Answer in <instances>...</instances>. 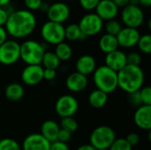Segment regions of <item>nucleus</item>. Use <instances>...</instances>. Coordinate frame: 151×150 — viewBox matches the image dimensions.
<instances>
[{"mask_svg": "<svg viewBox=\"0 0 151 150\" xmlns=\"http://www.w3.org/2000/svg\"><path fill=\"white\" fill-rule=\"evenodd\" d=\"M36 18L33 11L27 9L14 10L9 14L4 28L7 34L16 39L30 35L36 27Z\"/></svg>", "mask_w": 151, "mask_h": 150, "instance_id": "nucleus-1", "label": "nucleus"}, {"mask_svg": "<svg viewBox=\"0 0 151 150\" xmlns=\"http://www.w3.org/2000/svg\"><path fill=\"white\" fill-rule=\"evenodd\" d=\"M118 73V88L127 94L139 91L144 84V72L140 66L127 65Z\"/></svg>", "mask_w": 151, "mask_h": 150, "instance_id": "nucleus-2", "label": "nucleus"}, {"mask_svg": "<svg viewBox=\"0 0 151 150\" xmlns=\"http://www.w3.org/2000/svg\"><path fill=\"white\" fill-rule=\"evenodd\" d=\"M93 80L96 89L107 95L118 88V73L104 65L96 67L93 72Z\"/></svg>", "mask_w": 151, "mask_h": 150, "instance_id": "nucleus-3", "label": "nucleus"}, {"mask_svg": "<svg viewBox=\"0 0 151 150\" xmlns=\"http://www.w3.org/2000/svg\"><path fill=\"white\" fill-rule=\"evenodd\" d=\"M44 44L35 40H27L20 44V59L27 65H41L45 53Z\"/></svg>", "mask_w": 151, "mask_h": 150, "instance_id": "nucleus-4", "label": "nucleus"}, {"mask_svg": "<svg viewBox=\"0 0 151 150\" xmlns=\"http://www.w3.org/2000/svg\"><path fill=\"white\" fill-rule=\"evenodd\" d=\"M115 131L107 126H100L95 128L89 136V144L96 150L109 149L116 140Z\"/></svg>", "mask_w": 151, "mask_h": 150, "instance_id": "nucleus-5", "label": "nucleus"}, {"mask_svg": "<svg viewBox=\"0 0 151 150\" xmlns=\"http://www.w3.org/2000/svg\"><path fill=\"white\" fill-rule=\"evenodd\" d=\"M41 36L45 42L58 45L65 40V27L63 24L48 20L44 22L41 27Z\"/></svg>", "mask_w": 151, "mask_h": 150, "instance_id": "nucleus-6", "label": "nucleus"}, {"mask_svg": "<svg viewBox=\"0 0 151 150\" xmlns=\"http://www.w3.org/2000/svg\"><path fill=\"white\" fill-rule=\"evenodd\" d=\"M121 20L127 27L138 28L144 22V12L139 5L128 4L122 8L120 13Z\"/></svg>", "mask_w": 151, "mask_h": 150, "instance_id": "nucleus-7", "label": "nucleus"}, {"mask_svg": "<svg viewBox=\"0 0 151 150\" xmlns=\"http://www.w3.org/2000/svg\"><path fill=\"white\" fill-rule=\"evenodd\" d=\"M20 59V44L15 40H6L0 45V64L12 65Z\"/></svg>", "mask_w": 151, "mask_h": 150, "instance_id": "nucleus-8", "label": "nucleus"}, {"mask_svg": "<svg viewBox=\"0 0 151 150\" xmlns=\"http://www.w3.org/2000/svg\"><path fill=\"white\" fill-rule=\"evenodd\" d=\"M78 25L81 33L86 37L96 35L104 28V21L95 12L85 14L81 19Z\"/></svg>", "mask_w": 151, "mask_h": 150, "instance_id": "nucleus-9", "label": "nucleus"}, {"mask_svg": "<svg viewBox=\"0 0 151 150\" xmlns=\"http://www.w3.org/2000/svg\"><path fill=\"white\" fill-rule=\"evenodd\" d=\"M79 103L77 99L71 95H64L58 98L55 103L56 113L61 118L73 117L78 111Z\"/></svg>", "mask_w": 151, "mask_h": 150, "instance_id": "nucleus-10", "label": "nucleus"}, {"mask_svg": "<svg viewBox=\"0 0 151 150\" xmlns=\"http://www.w3.org/2000/svg\"><path fill=\"white\" fill-rule=\"evenodd\" d=\"M70 13L71 10L68 4L65 2H55L52 4H50L46 14L50 21L63 24L69 19Z\"/></svg>", "mask_w": 151, "mask_h": 150, "instance_id": "nucleus-11", "label": "nucleus"}, {"mask_svg": "<svg viewBox=\"0 0 151 150\" xmlns=\"http://www.w3.org/2000/svg\"><path fill=\"white\" fill-rule=\"evenodd\" d=\"M140 36L141 34L138 29L125 27H122L120 32L117 34L116 38L119 46L123 47L125 49H129L137 45Z\"/></svg>", "mask_w": 151, "mask_h": 150, "instance_id": "nucleus-12", "label": "nucleus"}, {"mask_svg": "<svg viewBox=\"0 0 151 150\" xmlns=\"http://www.w3.org/2000/svg\"><path fill=\"white\" fill-rule=\"evenodd\" d=\"M21 80L27 86H35L43 80V67L41 65H27L21 72Z\"/></svg>", "mask_w": 151, "mask_h": 150, "instance_id": "nucleus-13", "label": "nucleus"}, {"mask_svg": "<svg viewBox=\"0 0 151 150\" xmlns=\"http://www.w3.org/2000/svg\"><path fill=\"white\" fill-rule=\"evenodd\" d=\"M95 10V13L103 21L116 19L119 12V8L111 0H100Z\"/></svg>", "mask_w": 151, "mask_h": 150, "instance_id": "nucleus-14", "label": "nucleus"}, {"mask_svg": "<svg viewBox=\"0 0 151 150\" xmlns=\"http://www.w3.org/2000/svg\"><path fill=\"white\" fill-rule=\"evenodd\" d=\"M50 142L41 133H31L24 139L21 150H50Z\"/></svg>", "mask_w": 151, "mask_h": 150, "instance_id": "nucleus-15", "label": "nucleus"}, {"mask_svg": "<svg viewBox=\"0 0 151 150\" xmlns=\"http://www.w3.org/2000/svg\"><path fill=\"white\" fill-rule=\"evenodd\" d=\"M134 124L142 130H151V105H141L134 115Z\"/></svg>", "mask_w": 151, "mask_h": 150, "instance_id": "nucleus-16", "label": "nucleus"}, {"mask_svg": "<svg viewBox=\"0 0 151 150\" xmlns=\"http://www.w3.org/2000/svg\"><path fill=\"white\" fill-rule=\"evenodd\" d=\"M104 63L107 67L118 72L123 69L127 65V55L122 50H117L112 52L106 54L104 58Z\"/></svg>", "mask_w": 151, "mask_h": 150, "instance_id": "nucleus-17", "label": "nucleus"}, {"mask_svg": "<svg viewBox=\"0 0 151 150\" xmlns=\"http://www.w3.org/2000/svg\"><path fill=\"white\" fill-rule=\"evenodd\" d=\"M88 80L87 76L81 74L77 72L71 73L65 80V86L67 89L73 93L83 91L88 86Z\"/></svg>", "mask_w": 151, "mask_h": 150, "instance_id": "nucleus-18", "label": "nucleus"}, {"mask_svg": "<svg viewBox=\"0 0 151 150\" xmlns=\"http://www.w3.org/2000/svg\"><path fill=\"white\" fill-rule=\"evenodd\" d=\"M75 67L77 72L88 76L96 69V61L91 55H82L77 59Z\"/></svg>", "mask_w": 151, "mask_h": 150, "instance_id": "nucleus-19", "label": "nucleus"}, {"mask_svg": "<svg viewBox=\"0 0 151 150\" xmlns=\"http://www.w3.org/2000/svg\"><path fill=\"white\" fill-rule=\"evenodd\" d=\"M60 130L59 125L54 120H46L41 126V134L49 142H54L58 141V135Z\"/></svg>", "mask_w": 151, "mask_h": 150, "instance_id": "nucleus-20", "label": "nucleus"}, {"mask_svg": "<svg viewBox=\"0 0 151 150\" xmlns=\"http://www.w3.org/2000/svg\"><path fill=\"white\" fill-rule=\"evenodd\" d=\"M25 94L23 86L19 83L13 82L6 86L4 90V95L10 102H19L22 99Z\"/></svg>", "mask_w": 151, "mask_h": 150, "instance_id": "nucleus-21", "label": "nucleus"}, {"mask_svg": "<svg viewBox=\"0 0 151 150\" xmlns=\"http://www.w3.org/2000/svg\"><path fill=\"white\" fill-rule=\"evenodd\" d=\"M98 45H99V49L105 54L117 50H119V47L116 36L108 34H104L101 36Z\"/></svg>", "mask_w": 151, "mask_h": 150, "instance_id": "nucleus-22", "label": "nucleus"}, {"mask_svg": "<svg viewBox=\"0 0 151 150\" xmlns=\"http://www.w3.org/2000/svg\"><path fill=\"white\" fill-rule=\"evenodd\" d=\"M108 102V95L104 92L95 89L88 95V103L90 106L94 109H102L104 108Z\"/></svg>", "mask_w": 151, "mask_h": 150, "instance_id": "nucleus-23", "label": "nucleus"}, {"mask_svg": "<svg viewBox=\"0 0 151 150\" xmlns=\"http://www.w3.org/2000/svg\"><path fill=\"white\" fill-rule=\"evenodd\" d=\"M87 37L81 33L78 24L72 23L65 27V39L70 42H75V41H83Z\"/></svg>", "mask_w": 151, "mask_h": 150, "instance_id": "nucleus-24", "label": "nucleus"}, {"mask_svg": "<svg viewBox=\"0 0 151 150\" xmlns=\"http://www.w3.org/2000/svg\"><path fill=\"white\" fill-rule=\"evenodd\" d=\"M60 60L56 56V54L52 51H45L42 59V65L44 69H53L57 70L60 65Z\"/></svg>", "mask_w": 151, "mask_h": 150, "instance_id": "nucleus-25", "label": "nucleus"}, {"mask_svg": "<svg viewBox=\"0 0 151 150\" xmlns=\"http://www.w3.org/2000/svg\"><path fill=\"white\" fill-rule=\"evenodd\" d=\"M54 53L60 61H67L73 56V50L68 43L63 42L56 45Z\"/></svg>", "mask_w": 151, "mask_h": 150, "instance_id": "nucleus-26", "label": "nucleus"}, {"mask_svg": "<svg viewBox=\"0 0 151 150\" xmlns=\"http://www.w3.org/2000/svg\"><path fill=\"white\" fill-rule=\"evenodd\" d=\"M104 27L106 34L113 35V36H117V34L122 29L121 23L119 20H117L116 19L106 21V23L104 24Z\"/></svg>", "mask_w": 151, "mask_h": 150, "instance_id": "nucleus-27", "label": "nucleus"}, {"mask_svg": "<svg viewBox=\"0 0 151 150\" xmlns=\"http://www.w3.org/2000/svg\"><path fill=\"white\" fill-rule=\"evenodd\" d=\"M137 46L139 50L144 54L151 53V35L150 34H146L140 36V39L137 42Z\"/></svg>", "mask_w": 151, "mask_h": 150, "instance_id": "nucleus-28", "label": "nucleus"}, {"mask_svg": "<svg viewBox=\"0 0 151 150\" xmlns=\"http://www.w3.org/2000/svg\"><path fill=\"white\" fill-rule=\"evenodd\" d=\"M60 128L68 131L69 133H75L78 129V123L73 118V117L63 118L60 121Z\"/></svg>", "mask_w": 151, "mask_h": 150, "instance_id": "nucleus-29", "label": "nucleus"}, {"mask_svg": "<svg viewBox=\"0 0 151 150\" xmlns=\"http://www.w3.org/2000/svg\"><path fill=\"white\" fill-rule=\"evenodd\" d=\"M0 150H21V147L15 140L4 138L0 141Z\"/></svg>", "mask_w": 151, "mask_h": 150, "instance_id": "nucleus-30", "label": "nucleus"}, {"mask_svg": "<svg viewBox=\"0 0 151 150\" xmlns=\"http://www.w3.org/2000/svg\"><path fill=\"white\" fill-rule=\"evenodd\" d=\"M133 147L123 138L116 139L109 148V150H133Z\"/></svg>", "mask_w": 151, "mask_h": 150, "instance_id": "nucleus-31", "label": "nucleus"}, {"mask_svg": "<svg viewBox=\"0 0 151 150\" xmlns=\"http://www.w3.org/2000/svg\"><path fill=\"white\" fill-rule=\"evenodd\" d=\"M140 96L141 100L142 103V105H151V88L147 87H142L140 90Z\"/></svg>", "mask_w": 151, "mask_h": 150, "instance_id": "nucleus-32", "label": "nucleus"}, {"mask_svg": "<svg viewBox=\"0 0 151 150\" xmlns=\"http://www.w3.org/2000/svg\"><path fill=\"white\" fill-rule=\"evenodd\" d=\"M127 65L140 66L142 63V57L137 52H131L128 55H127Z\"/></svg>", "mask_w": 151, "mask_h": 150, "instance_id": "nucleus-33", "label": "nucleus"}, {"mask_svg": "<svg viewBox=\"0 0 151 150\" xmlns=\"http://www.w3.org/2000/svg\"><path fill=\"white\" fill-rule=\"evenodd\" d=\"M81 6L86 11H93L96 9V5L100 0H79Z\"/></svg>", "mask_w": 151, "mask_h": 150, "instance_id": "nucleus-34", "label": "nucleus"}, {"mask_svg": "<svg viewBox=\"0 0 151 150\" xmlns=\"http://www.w3.org/2000/svg\"><path fill=\"white\" fill-rule=\"evenodd\" d=\"M25 5L27 8V10L32 11H37L39 10L42 0H24Z\"/></svg>", "mask_w": 151, "mask_h": 150, "instance_id": "nucleus-35", "label": "nucleus"}, {"mask_svg": "<svg viewBox=\"0 0 151 150\" xmlns=\"http://www.w3.org/2000/svg\"><path fill=\"white\" fill-rule=\"evenodd\" d=\"M128 95H129V96H128L129 102L134 106L140 107L141 105H142V100H141V96H140L139 91L134 92V93H132V94H128Z\"/></svg>", "mask_w": 151, "mask_h": 150, "instance_id": "nucleus-36", "label": "nucleus"}, {"mask_svg": "<svg viewBox=\"0 0 151 150\" xmlns=\"http://www.w3.org/2000/svg\"><path fill=\"white\" fill-rule=\"evenodd\" d=\"M72 134L73 133H69L68 131L60 128L58 135V141H61V142H64V143H67L72 139Z\"/></svg>", "mask_w": 151, "mask_h": 150, "instance_id": "nucleus-37", "label": "nucleus"}, {"mask_svg": "<svg viewBox=\"0 0 151 150\" xmlns=\"http://www.w3.org/2000/svg\"><path fill=\"white\" fill-rule=\"evenodd\" d=\"M126 141L132 146H136L139 144L140 142V136L136 133H130L127 134V138H126Z\"/></svg>", "mask_w": 151, "mask_h": 150, "instance_id": "nucleus-38", "label": "nucleus"}, {"mask_svg": "<svg viewBox=\"0 0 151 150\" xmlns=\"http://www.w3.org/2000/svg\"><path fill=\"white\" fill-rule=\"evenodd\" d=\"M50 150H70L67 143H64L58 141L50 143Z\"/></svg>", "mask_w": 151, "mask_h": 150, "instance_id": "nucleus-39", "label": "nucleus"}, {"mask_svg": "<svg viewBox=\"0 0 151 150\" xmlns=\"http://www.w3.org/2000/svg\"><path fill=\"white\" fill-rule=\"evenodd\" d=\"M57 77V71L53 69H44L43 68V80H53Z\"/></svg>", "mask_w": 151, "mask_h": 150, "instance_id": "nucleus-40", "label": "nucleus"}, {"mask_svg": "<svg viewBox=\"0 0 151 150\" xmlns=\"http://www.w3.org/2000/svg\"><path fill=\"white\" fill-rule=\"evenodd\" d=\"M9 13L6 11L4 7H0V27H4L7 19H8Z\"/></svg>", "mask_w": 151, "mask_h": 150, "instance_id": "nucleus-41", "label": "nucleus"}, {"mask_svg": "<svg viewBox=\"0 0 151 150\" xmlns=\"http://www.w3.org/2000/svg\"><path fill=\"white\" fill-rule=\"evenodd\" d=\"M8 34L4 28V27H0V45H2L7 40Z\"/></svg>", "mask_w": 151, "mask_h": 150, "instance_id": "nucleus-42", "label": "nucleus"}, {"mask_svg": "<svg viewBox=\"0 0 151 150\" xmlns=\"http://www.w3.org/2000/svg\"><path fill=\"white\" fill-rule=\"evenodd\" d=\"M119 8H124L130 4V0H111Z\"/></svg>", "mask_w": 151, "mask_h": 150, "instance_id": "nucleus-43", "label": "nucleus"}, {"mask_svg": "<svg viewBox=\"0 0 151 150\" xmlns=\"http://www.w3.org/2000/svg\"><path fill=\"white\" fill-rule=\"evenodd\" d=\"M49 7H50V4L47 2V1H42L40 8H39V11H41L42 12H45L47 13L48 10H49Z\"/></svg>", "mask_w": 151, "mask_h": 150, "instance_id": "nucleus-44", "label": "nucleus"}, {"mask_svg": "<svg viewBox=\"0 0 151 150\" xmlns=\"http://www.w3.org/2000/svg\"><path fill=\"white\" fill-rule=\"evenodd\" d=\"M76 150H96L95 148H93L90 144H84L80 146Z\"/></svg>", "mask_w": 151, "mask_h": 150, "instance_id": "nucleus-45", "label": "nucleus"}, {"mask_svg": "<svg viewBox=\"0 0 151 150\" xmlns=\"http://www.w3.org/2000/svg\"><path fill=\"white\" fill-rule=\"evenodd\" d=\"M139 4L143 7H150L151 0H139Z\"/></svg>", "mask_w": 151, "mask_h": 150, "instance_id": "nucleus-46", "label": "nucleus"}, {"mask_svg": "<svg viewBox=\"0 0 151 150\" xmlns=\"http://www.w3.org/2000/svg\"><path fill=\"white\" fill-rule=\"evenodd\" d=\"M11 3V0H0V7H5L9 5Z\"/></svg>", "mask_w": 151, "mask_h": 150, "instance_id": "nucleus-47", "label": "nucleus"}, {"mask_svg": "<svg viewBox=\"0 0 151 150\" xmlns=\"http://www.w3.org/2000/svg\"><path fill=\"white\" fill-rule=\"evenodd\" d=\"M130 4L139 5V0H130Z\"/></svg>", "mask_w": 151, "mask_h": 150, "instance_id": "nucleus-48", "label": "nucleus"}, {"mask_svg": "<svg viewBox=\"0 0 151 150\" xmlns=\"http://www.w3.org/2000/svg\"><path fill=\"white\" fill-rule=\"evenodd\" d=\"M65 1H73V0H65Z\"/></svg>", "mask_w": 151, "mask_h": 150, "instance_id": "nucleus-49", "label": "nucleus"}, {"mask_svg": "<svg viewBox=\"0 0 151 150\" xmlns=\"http://www.w3.org/2000/svg\"><path fill=\"white\" fill-rule=\"evenodd\" d=\"M42 1H49V0H42Z\"/></svg>", "mask_w": 151, "mask_h": 150, "instance_id": "nucleus-50", "label": "nucleus"}, {"mask_svg": "<svg viewBox=\"0 0 151 150\" xmlns=\"http://www.w3.org/2000/svg\"><path fill=\"white\" fill-rule=\"evenodd\" d=\"M100 150H109V149H100Z\"/></svg>", "mask_w": 151, "mask_h": 150, "instance_id": "nucleus-51", "label": "nucleus"}, {"mask_svg": "<svg viewBox=\"0 0 151 150\" xmlns=\"http://www.w3.org/2000/svg\"><path fill=\"white\" fill-rule=\"evenodd\" d=\"M0 141H1V139H0Z\"/></svg>", "mask_w": 151, "mask_h": 150, "instance_id": "nucleus-52", "label": "nucleus"}]
</instances>
